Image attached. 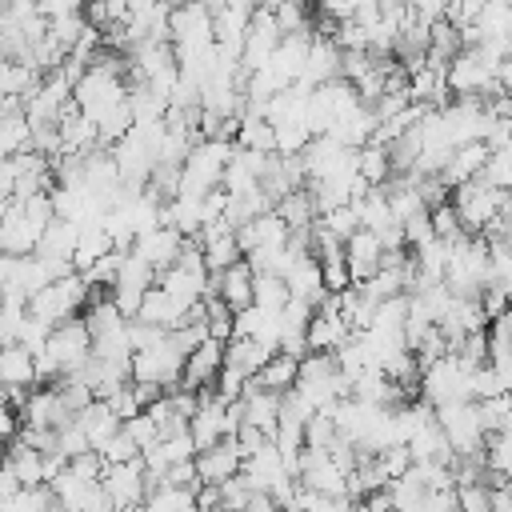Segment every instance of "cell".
Masks as SVG:
<instances>
[{"label": "cell", "instance_id": "28", "mask_svg": "<svg viewBox=\"0 0 512 512\" xmlns=\"http://www.w3.org/2000/svg\"><path fill=\"white\" fill-rule=\"evenodd\" d=\"M480 180H484V184H492L496 192L512 196V148L492 152V160L484 164V176H480Z\"/></svg>", "mask_w": 512, "mask_h": 512}, {"label": "cell", "instance_id": "21", "mask_svg": "<svg viewBox=\"0 0 512 512\" xmlns=\"http://www.w3.org/2000/svg\"><path fill=\"white\" fill-rule=\"evenodd\" d=\"M76 248H80V224L76 220H52L48 228H44V236H40V248H36V256H48V260H76ZM76 268V264H72Z\"/></svg>", "mask_w": 512, "mask_h": 512}, {"label": "cell", "instance_id": "1", "mask_svg": "<svg viewBox=\"0 0 512 512\" xmlns=\"http://www.w3.org/2000/svg\"><path fill=\"white\" fill-rule=\"evenodd\" d=\"M492 280V244L484 236H464L452 244V260H448V288L456 296L480 300L484 288Z\"/></svg>", "mask_w": 512, "mask_h": 512}, {"label": "cell", "instance_id": "15", "mask_svg": "<svg viewBox=\"0 0 512 512\" xmlns=\"http://www.w3.org/2000/svg\"><path fill=\"white\" fill-rule=\"evenodd\" d=\"M212 292L232 308V312H244V308H252L256 304V268L248 264V260H240V264H232L228 272H220V276H212Z\"/></svg>", "mask_w": 512, "mask_h": 512}, {"label": "cell", "instance_id": "11", "mask_svg": "<svg viewBox=\"0 0 512 512\" xmlns=\"http://www.w3.org/2000/svg\"><path fill=\"white\" fill-rule=\"evenodd\" d=\"M184 248H188V236H180V232H176V228H168V224H160V228L144 232V236L132 244V252H136L140 260H148V264L156 268V276H160V272H168V268H176V264H180V256H184Z\"/></svg>", "mask_w": 512, "mask_h": 512}, {"label": "cell", "instance_id": "18", "mask_svg": "<svg viewBox=\"0 0 512 512\" xmlns=\"http://www.w3.org/2000/svg\"><path fill=\"white\" fill-rule=\"evenodd\" d=\"M184 316H188V308H184L180 300H172L160 284L144 296V304H140V312H136V320H144V324H152V328H160V332H176V328L184 324Z\"/></svg>", "mask_w": 512, "mask_h": 512}, {"label": "cell", "instance_id": "17", "mask_svg": "<svg viewBox=\"0 0 512 512\" xmlns=\"http://www.w3.org/2000/svg\"><path fill=\"white\" fill-rule=\"evenodd\" d=\"M0 152H4V156L32 152V120H28V112H24V100H4V116H0Z\"/></svg>", "mask_w": 512, "mask_h": 512}, {"label": "cell", "instance_id": "20", "mask_svg": "<svg viewBox=\"0 0 512 512\" xmlns=\"http://www.w3.org/2000/svg\"><path fill=\"white\" fill-rule=\"evenodd\" d=\"M8 468L20 476L24 488H48V452H40L24 440H12L8 444Z\"/></svg>", "mask_w": 512, "mask_h": 512}, {"label": "cell", "instance_id": "8", "mask_svg": "<svg viewBox=\"0 0 512 512\" xmlns=\"http://www.w3.org/2000/svg\"><path fill=\"white\" fill-rule=\"evenodd\" d=\"M104 496L112 500L116 512H128V508H144L148 492H152V476H148V464L144 460H132V464H108L104 480H100Z\"/></svg>", "mask_w": 512, "mask_h": 512}, {"label": "cell", "instance_id": "12", "mask_svg": "<svg viewBox=\"0 0 512 512\" xmlns=\"http://www.w3.org/2000/svg\"><path fill=\"white\" fill-rule=\"evenodd\" d=\"M224 348L228 344H220V340H204L188 356V368H184L180 388H188V392H212L216 380H220V372H224Z\"/></svg>", "mask_w": 512, "mask_h": 512}, {"label": "cell", "instance_id": "2", "mask_svg": "<svg viewBox=\"0 0 512 512\" xmlns=\"http://www.w3.org/2000/svg\"><path fill=\"white\" fill-rule=\"evenodd\" d=\"M420 400L432 404L436 412L448 404H464L472 400V368H464L460 356H444L432 368H424L420 376Z\"/></svg>", "mask_w": 512, "mask_h": 512}, {"label": "cell", "instance_id": "30", "mask_svg": "<svg viewBox=\"0 0 512 512\" xmlns=\"http://www.w3.org/2000/svg\"><path fill=\"white\" fill-rule=\"evenodd\" d=\"M460 512H492V484H460Z\"/></svg>", "mask_w": 512, "mask_h": 512}, {"label": "cell", "instance_id": "13", "mask_svg": "<svg viewBox=\"0 0 512 512\" xmlns=\"http://www.w3.org/2000/svg\"><path fill=\"white\" fill-rule=\"evenodd\" d=\"M196 472H200V484H212V488H224L228 480H236L244 472V452L236 440H224L208 452L196 456Z\"/></svg>", "mask_w": 512, "mask_h": 512}, {"label": "cell", "instance_id": "29", "mask_svg": "<svg viewBox=\"0 0 512 512\" xmlns=\"http://www.w3.org/2000/svg\"><path fill=\"white\" fill-rule=\"evenodd\" d=\"M100 456H104L108 464H132V460H140L144 452H140V444H136V440H132V436L120 428V432H116V436H112V440L100 448Z\"/></svg>", "mask_w": 512, "mask_h": 512}, {"label": "cell", "instance_id": "16", "mask_svg": "<svg viewBox=\"0 0 512 512\" xmlns=\"http://www.w3.org/2000/svg\"><path fill=\"white\" fill-rule=\"evenodd\" d=\"M0 380L16 392H36L40 384V364H36V352H28L24 344H4L0 352Z\"/></svg>", "mask_w": 512, "mask_h": 512}, {"label": "cell", "instance_id": "22", "mask_svg": "<svg viewBox=\"0 0 512 512\" xmlns=\"http://www.w3.org/2000/svg\"><path fill=\"white\" fill-rule=\"evenodd\" d=\"M272 356H276V352H272V348H264L260 340H240V336H236V340L224 348V368L240 372L244 380H256Z\"/></svg>", "mask_w": 512, "mask_h": 512}, {"label": "cell", "instance_id": "10", "mask_svg": "<svg viewBox=\"0 0 512 512\" xmlns=\"http://www.w3.org/2000/svg\"><path fill=\"white\" fill-rule=\"evenodd\" d=\"M40 228L28 220L20 200H4V224H0V248L4 256H36L40 248Z\"/></svg>", "mask_w": 512, "mask_h": 512}, {"label": "cell", "instance_id": "4", "mask_svg": "<svg viewBox=\"0 0 512 512\" xmlns=\"http://www.w3.org/2000/svg\"><path fill=\"white\" fill-rule=\"evenodd\" d=\"M88 300H92V288L84 284V276H80V272H72V276H64V280H56L52 288H44V292L28 304V312H32V316H40L44 324L60 328V324H68V320L84 316Z\"/></svg>", "mask_w": 512, "mask_h": 512}, {"label": "cell", "instance_id": "9", "mask_svg": "<svg viewBox=\"0 0 512 512\" xmlns=\"http://www.w3.org/2000/svg\"><path fill=\"white\" fill-rule=\"evenodd\" d=\"M300 484L308 492H320V496H336V500H348V484L352 476L328 456V452H312L304 448V464H300Z\"/></svg>", "mask_w": 512, "mask_h": 512}, {"label": "cell", "instance_id": "25", "mask_svg": "<svg viewBox=\"0 0 512 512\" xmlns=\"http://www.w3.org/2000/svg\"><path fill=\"white\" fill-rule=\"evenodd\" d=\"M236 144L248 148V152H260V156H276V128L264 116H244L240 132H236Z\"/></svg>", "mask_w": 512, "mask_h": 512}, {"label": "cell", "instance_id": "24", "mask_svg": "<svg viewBox=\"0 0 512 512\" xmlns=\"http://www.w3.org/2000/svg\"><path fill=\"white\" fill-rule=\"evenodd\" d=\"M144 512H200V504H196L192 488H176L168 480H156L148 500H144Z\"/></svg>", "mask_w": 512, "mask_h": 512}, {"label": "cell", "instance_id": "26", "mask_svg": "<svg viewBox=\"0 0 512 512\" xmlns=\"http://www.w3.org/2000/svg\"><path fill=\"white\" fill-rule=\"evenodd\" d=\"M360 176H364L372 188H384V184L396 176L392 156H388L384 144H368V148H360Z\"/></svg>", "mask_w": 512, "mask_h": 512}, {"label": "cell", "instance_id": "7", "mask_svg": "<svg viewBox=\"0 0 512 512\" xmlns=\"http://www.w3.org/2000/svg\"><path fill=\"white\" fill-rule=\"evenodd\" d=\"M156 268L148 264V260H140L132 248L120 256V272H116V284H112V300H116V308L128 316V320H136V312H140V304H144V296L156 288Z\"/></svg>", "mask_w": 512, "mask_h": 512}, {"label": "cell", "instance_id": "14", "mask_svg": "<svg viewBox=\"0 0 512 512\" xmlns=\"http://www.w3.org/2000/svg\"><path fill=\"white\" fill-rule=\"evenodd\" d=\"M344 252H348V268H352V284H368L380 268H384V256H388V248H384V240L376 236V232H368V228H360L348 244H344Z\"/></svg>", "mask_w": 512, "mask_h": 512}, {"label": "cell", "instance_id": "23", "mask_svg": "<svg viewBox=\"0 0 512 512\" xmlns=\"http://www.w3.org/2000/svg\"><path fill=\"white\" fill-rule=\"evenodd\" d=\"M300 364H304V360H296V356H288V352H276V356L264 364V372L256 376V384L268 388V392H276V396H288V392L296 388V380H300Z\"/></svg>", "mask_w": 512, "mask_h": 512}, {"label": "cell", "instance_id": "6", "mask_svg": "<svg viewBox=\"0 0 512 512\" xmlns=\"http://www.w3.org/2000/svg\"><path fill=\"white\" fill-rule=\"evenodd\" d=\"M504 200H508V196L496 192V188L484 184V180H472V184H464V188L452 192V208L460 212L468 236H484V232L504 216Z\"/></svg>", "mask_w": 512, "mask_h": 512}, {"label": "cell", "instance_id": "3", "mask_svg": "<svg viewBox=\"0 0 512 512\" xmlns=\"http://www.w3.org/2000/svg\"><path fill=\"white\" fill-rule=\"evenodd\" d=\"M436 424L444 428V436H448V444H452V452H456L460 460H468V456H484V444H488L492 432H488V424H484L476 400L440 408V412H436Z\"/></svg>", "mask_w": 512, "mask_h": 512}, {"label": "cell", "instance_id": "19", "mask_svg": "<svg viewBox=\"0 0 512 512\" xmlns=\"http://www.w3.org/2000/svg\"><path fill=\"white\" fill-rule=\"evenodd\" d=\"M76 424L84 428V436H88V444H92L96 452H100V448H104V444L124 428V420L112 412V404H108V400H92L88 408H80V412H76Z\"/></svg>", "mask_w": 512, "mask_h": 512}, {"label": "cell", "instance_id": "27", "mask_svg": "<svg viewBox=\"0 0 512 512\" xmlns=\"http://www.w3.org/2000/svg\"><path fill=\"white\" fill-rule=\"evenodd\" d=\"M288 304H292L288 280H284V276H272V272H256V308H264V312H284Z\"/></svg>", "mask_w": 512, "mask_h": 512}, {"label": "cell", "instance_id": "5", "mask_svg": "<svg viewBox=\"0 0 512 512\" xmlns=\"http://www.w3.org/2000/svg\"><path fill=\"white\" fill-rule=\"evenodd\" d=\"M496 64H488L476 48H464L452 64H448V92L456 100H492L500 96V80H496Z\"/></svg>", "mask_w": 512, "mask_h": 512}]
</instances>
